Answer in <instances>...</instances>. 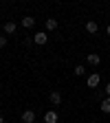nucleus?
<instances>
[{
    "instance_id": "obj_1",
    "label": "nucleus",
    "mask_w": 110,
    "mask_h": 123,
    "mask_svg": "<svg viewBox=\"0 0 110 123\" xmlns=\"http://www.w3.org/2000/svg\"><path fill=\"white\" fill-rule=\"evenodd\" d=\"M99 81H101L99 73H92V75H88V79H86V86H88V88H97V86H99Z\"/></svg>"
},
{
    "instance_id": "obj_2",
    "label": "nucleus",
    "mask_w": 110,
    "mask_h": 123,
    "mask_svg": "<svg viewBox=\"0 0 110 123\" xmlns=\"http://www.w3.org/2000/svg\"><path fill=\"white\" fill-rule=\"evenodd\" d=\"M33 42H35V44H40V46H44L46 42H49V35H46L44 31H38V33L33 35Z\"/></svg>"
},
{
    "instance_id": "obj_3",
    "label": "nucleus",
    "mask_w": 110,
    "mask_h": 123,
    "mask_svg": "<svg viewBox=\"0 0 110 123\" xmlns=\"http://www.w3.org/2000/svg\"><path fill=\"white\" fill-rule=\"evenodd\" d=\"M86 62H88L90 66H99V64H101V57H99L97 53H88V55H86Z\"/></svg>"
},
{
    "instance_id": "obj_4",
    "label": "nucleus",
    "mask_w": 110,
    "mask_h": 123,
    "mask_svg": "<svg viewBox=\"0 0 110 123\" xmlns=\"http://www.w3.org/2000/svg\"><path fill=\"white\" fill-rule=\"evenodd\" d=\"M22 121L24 123H35V112L33 110H24L22 112Z\"/></svg>"
},
{
    "instance_id": "obj_5",
    "label": "nucleus",
    "mask_w": 110,
    "mask_h": 123,
    "mask_svg": "<svg viewBox=\"0 0 110 123\" xmlns=\"http://www.w3.org/2000/svg\"><path fill=\"white\" fill-rule=\"evenodd\" d=\"M49 101L53 103V105H59L62 103V92H57V90H53L51 95H49Z\"/></svg>"
},
{
    "instance_id": "obj_6",
    "label": "nucleus",
    "mask_w": 110,
    "mask_h": 123,
    "mask_svg": "<svg viewBox=\"0 0 110 123\" xmlns=\"http://www.w3.org/2000/svg\"><path fill=\"white\" fill-rule=\"evenodd\" d=\"M57 119H59V117H57L55 110H49V112L44 114V123H57Z\"/></svg>"
},
{
    "instance_id": "obj_7",
    "label": "nucleus",
    "mask_w": 110,
    "mask_h": 123,
    "mask_svg": "<svg viewBox=\"0 0 110 123\" xmlns=\"http://www.w3.org/2000/svg\"><path fill=\"white\" fill-rule=\"evenodd\" d=\"M20 24H22L24 29H31V26L35 24V18H31V15H26V18H22V20H20Z\"/></svg>"
},
{
    "instance_id": "obj_8",
    "label": "nucleus",
    "mask_w": 110,
    "mask_h": 123,
    "mask_svg": "<svg viewBox=\"0 0 110 123\" xmlns=\"http://www.w3.org/2000/svg\"><path fill=\"white\" fill-rule=\"evenodd\" d=\"M86 31H88V33H97V31H99L97 22H95V20H88V22H86Z\"/></svg>"
},
{
    "instance_id": "obj_9",
    "label": "nucleus",
    "mask_w": 110,
    "mask_h": 123,
    "mask_svg": "<svg viewBox=\"0 0 110 123\" xmlns=\"http://www.w3.org/2000/svg\"><path fill=\"white\" fill-rule=\"evenodd\" d=\"M57 29V20L55 18H46V31H55Z\"/></svg>"
},
{
    "instance_id": "obj_10",
    "label": "nucleus",
    "mask_w": 110,
    "mask_h": 123,
    "mask_svg": "<svg viewBox=\"0 0 110 123\" xmlns=\"http://www.w3.org/2000/svg\"><path fill=\"white\" fill-rule=\"evenodd\" d=\"M15 26H18V24L11 22V20H9V22H5V33H7V35H11L13 31H15Z\"/></svg>"
},
{
    "instance_id": "obj_11",
    "label": "nucleus",
    "mask_w": 110,
    "mask_h": 123,
    "mask_svg": "<svg viewBox=\"0 0 110 123\" xmlns=\"http://www.w3.org/2000/svg\"><path fill=\"white\" fill-rule=\"evenodd\" d=\"M101 112H106V114H110V97H106V99L101 101Z\"/></svg>"
},
{
    "instance_id": "obj_12",
    "label": "nucleus",
    "mask_w": 110,
    "mask_h": 123,
    "mask_svg": "<svg viewBox=\"0 0 110 123\" xmlns=\"http://www.w3.org/2000/svg\"><path fill=\"white\" fill-rule=\"evenodd\" d=\"M73 73H75V75H77V77H82V75H86V66H82V64H77V66H75V70H73Z\"/></svg>"
},
{
    "instance_id": "obj_13",
    "label": "nucleus",
    "mask_w": 110,
    "mask_h": 123,
    "mask_svg": "<svg viewBox=\"0 0 110 123\" xmlns=\"http://www.w3.org/2000/svg\"><path fill=\"white\" fill-rule=\"evenodd\" d=\"M2 46H7V37H5V35H0V49H2Z\"/></svg>"
},
{
    "instance_id": "obj_14",
    "label": "nucleus",
    "mask_w": 110,
    "mask_h": 123,
    "mask_svg": "<svg viewBox=\"0 0 110 123\" xmlns=\"http://www.w3.org/2000/svg\"><path fill=\"white\" fill-rule=\"evenodd\" d=\"M106 95L110 97V81H108V86H106Z\"/></svg>"
},
{
    "instance_id": "obj_15",
    "label": "nucleus",
    "mask_w": 110,
    "mask_h": 123,
    "mask_svg": "<svg viewBox=\"0 0 110 123\" xmlns=\"http://www.w3.org/2000/svg\"><path fill=\"white\" fill-rule=\"evenodd\" d=\"M106 31H108V35H110V24H108V29H106Z\"/></svg>"
},
{
    "instance_id": "obj_16",
    "label": "nucleus",
    "mask_w": 110,
    "mask_h": 123,
    "mask_svg": "<svg viewBox=\"0 0 110 123\" xmlns=\"http://www.w3.org/2000/svg\"><path fill=\"white\" fill-rule=\"evenodd\" d=\"M0 123H5V119H2V117H0Z\"/></svg>"
}]
</instances>
